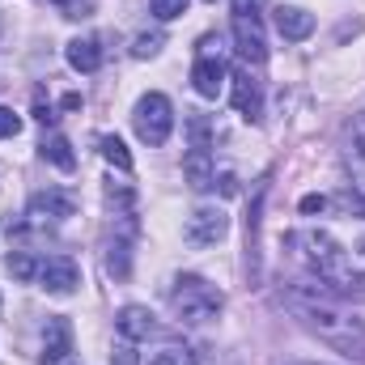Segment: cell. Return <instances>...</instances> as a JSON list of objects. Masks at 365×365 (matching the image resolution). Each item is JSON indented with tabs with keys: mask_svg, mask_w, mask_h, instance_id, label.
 <instances>
[{
	"mask_svg": "<svg viewBox=\"0 0 365 365\" xmlns=\"http://www.w3.org/2000/svg\"><path fill=\"white\" fill-rule=\"evenodd\" d=\"M234 47L247 64H264L268 60V38H264V26L251 21V17H234Z\"/></svg>",
	"mask_w": 365,
	"mask_h": 365,
	"instance_id": "ba28073f",
	"label": "cell"
},
{
	"mask_svg": "<svg viewBox=\"0 0 365 365\" xmlns=\"http://www.w3.org/2000/svg\"><path fill=\"white\" fill-rule=\"evenodd\" d=\"M64 4V17H86V9H90V0H60Z\"/></svg>",
	"mask_w": 365,
	"mask_h": 365,
	"instance_id": "484cf974",
	"label": "cell"
},
{
	"mask_svg": "<svg viewBox=\"0 0 365 365\" xmlns=\"http://www.w3.org/2000/svg\"><path fill=\"white\" fill-rule=\"evenodd\" d=\"M132 128L145 145H166L175 132V106L166 93H145L132 110Z\"/></svg>",
	"mask_w": 365,
	"mask_h": 365,
	"instance_id": "277c9868",
	"label": "cell"
},
{
	"mask_svg": "<svg viewBox=\"0 0 365 365\" xmlns=\"http://www.w3.org/2000/svg\"><path fill=\"white\" fill-rule=\"evenodd\" d=\"M115 365H140V357H136V349H132V340H123V344H115Z\"/></svg>",
	"mask_w": 365,
	"mask_h": 365,
	"instance_id": "d4e9b609",
	"label": "cell"
},
{
	"mask_svg": "<svg viewBox=\"0 0 365 365\" xmlns=\"http://www.w3.org/2000/svg\"><path fill=\"white\" fill-rule=\"evenodd\" d=\"M187 4H191V0H149V9H153L158 21H175V17H182Z\"/></svg>",
	"mask_w": 365,
	"mask_h": 365,
	"instance_id": "d6986e66",
	"label": "cell"
},
{
	"mask_svg": "<svg viewBox=\"0 0 365 365\" xmlns=\"http://www.w3.org/2000/svg\"><path fill=\"white\" fill-rule=\"evenodd\" d=\"M21 132V115L13 110V106H0V140H9V136H17Z\"/></svg>",
	"mask_w": 365,
	"mask_h": 365,
	"instance_id": "603a6c76",
	"label": "cell"
},
{
	"mask_svg": "<svg viewBox=\"0 0 365 365\" xmlns=\"http://www.w3.org/2000/svg\"><path fill=\"white\" fill-rule=\"evenodd\" d=\"M327 208V195H306L302 200V212H323Z\"/></svg>",
	"mask_w": 365,
	"mask_h": 365,
	"instance_id": "4316f807",
	"label": "cell"
},
{
	"mask_svg": "<svg viewBox=\"0 0 365 365\" xmlns=\"http://www.w3.org/2000/svg\"><path fill=\"white\" fill-rule=\"evenodd\" d=\"M284 306L297 314V323L310 336H319L336 353H349V357L365 361V323L344 306V297H336L331 289L310 280V284H289L284 289Z\"/></svg>",
	"mask_w": 365,
	"mask_h": 365,
	"instance_id": "7a4b0ae2",
	"label": "cell"
},
{
	"mask_svg": "<svg viewBox=\"0 0 365 365\" xmlns=\"http://www.w3.org/2000/svg\"><path fill=\"white\" fill-rule=\"evenodd\" d=\"M43 158H47L51 166H60V170H73V166H77L73 145H68L64 136H47V140H43Z\"/></svg>",
	"mask_w": 365,
	"mask_h": 365,
	"instance_id": "2e32d148",
	"label": "cell"
},
{
	"mask_svg": "<svg viewBox=\"0 0 365 365\" xmlns=\"http://www.w3.org/2000/svg\"><path fill=\"white\" fill-rule=\"evenodd\" d=\"M9 272L17 276V280H34L38 276V264L30 255H9Z\"/></svg>",
	"mask_w": 365,
	"mask_h": 365,
	"instance_id": "44dd1931",
	"label": "cell"
},
{
	"mask_svg": "<svg viewBox=\"0 0 365 365\" xmlns=\"http://www.w3.org/2000/svg\"><path fill=\"white\" fill-rule=\"evenodd\" d=\"M182 175H187V182H191L195 191H208V187H212V179H217L208 149H191V153L182 158Z\"/></svg>",
	"mask_w": 365,
	"mask_h": 365,
	"instance_id": "5bb4252c",
	"label": "cell"
},
{
	"mask_svg": "<svg viewBox=\"0 0 365 365\" xmlns=\"http://www.w3.org/2000/svg\"><path fill=\"white\" fill-rule=\"evenodd\" d=\"M225 81H230V73H225L221 56H200V60L191 64V86H195L200 98H221Z\"/></svg>",
	"mask_w": 365,
	"mask_h": 365,
	"instance_id": "9c48e42d",
	"label": "cell"
},
{
	"mask_svg": "<svg viewBox=\"0 0 365 365\" xmlns=\"http://www.w3.org/2000/svg\"><path fill=\"white\" fill-rule=\"evenodd\" d=\"M276 30H280V38L302 43V38H310L314 17H310L306 9H297V4H280V9H276Z\"/></svg>",
	"mask_w": 365,
	"mask_h": 365,
	"instance_id": "4fadbf2b",
	"label": "cell"
},
{
	"mask_svg": "<svg viewBox=\"0 0 365 365\" xmlns=\"http://www.w3.org/2000/svg\"><path fill=\"white\" fill-rule=\"evenodd\" d=\"M221 306H225V293L195 272H182L170 289V310L179 323H212L221 314Z\"/></svg>",
	"mask_w": 365,
	"mask_h": 365,
	"instance_id": "3957f363",
	"label": "cell"
},
{
	"mask_svg": "<svg viewBox=\"0 0 365 365\" xmlns=\"http://www.w3.org/2000/svg\"><path fill=\"white\" fill-rule=\"evenodd\" d=\"M225 234H230V217L221 208H195L187 217V242H195V247H212Z\"/></svg>",
	"mask_w": 365,
	"mask_h": 365,
	"instance_id": "8992f818",
	"label": "cell"
},
{
	"mask_svg": "<svg viewBox=\"0 0 365 365\" xmlns=\"http://www.w3.org/2000/svg\"><path fill=\"white\" fill-rule=\"evenodd\" d=\"M162 43H166V34H162V30H153V34H136L132 56H136V60H149V56H158V51H162Z\"/></svg>",
	"mask_w": 365,
	"mask_h": 365,
	"instance_id": "ac0fdd59",
	"label": "cell"
},
{
	"mask_svg": "<svg viewBox=\"0 0 365 365\" xmlns=\"http://www.w3.org/2000/svg\"><path fill=\"white\" fill-rule=\"evenodd\" d=\"M149 365H195V357L187 349H162V353H153Z\"/></svg>",
	"mask_w": 365,
	"mask_h": 365,
	"instance_id": "7402d4cb",
	"label": "cell"
},
{
	"mask_svg": "<svg viewBox=\"0 0 365 365\" xmlns=\"http://www.w3.org/2000/svg\"><path fill=\"white\" fill-rule=\"evenodd\" d=\"M98 149H102V158H106L115 170H123V175L132 170V153H128V145H123L119 136H102V140H98Z\"/></svg>",
	"mask_w": 365,
	"mask_h": 365,
	"instance_id": "e0dca14e",
	"label": "cell"
},
{
	"mask_svg": "<svg viewBox=\"0 0 365 365\" xmlns=\"http://www.w3.org/2000/svg\"><path fill=\"white\" fill-rule=\"evenodd\" d=\"M264 9H268V0H234V17H251V21H259Z\"/></svg>",
	"mask_w": 365,
	"mask_h": 365,
	"instance_id": "cb8c5ba5",
	"label": "cell"
},
{
	"mask_svg": "<svg viewBox=\"0 0 365 365\" xmlns=\"http://www.w3.org/2000/svg\"><path fill=\"white\" fill-rule=\"evenodd\" d=\"M51 297H68V293H77V284H81V268L68 259V255H47L43 264H38V276H34Z\"/></svg>",
	"mask_w": 365,
	"mask_h": 365,
	"instance_id": "5b68a950",
	"label": "cell"
},
{
	"mask_svg": "<svg viewBox=\"0 0 365 365\" xmlns=\"http://www.w3.org/2000/svg\"><path fill=\"white\" fill-rule=\"evenodd\" d=\"M230 93H234V106H238V115L242 119H259L264 115V98H259V86L251 81V73L247 68H238V73H230Z\"/></svg>",
	"mask_w": 365,
	"mask_h": 365,
	"instance_id": "30bf717a",
	"label": "cell"
},
{
	"mask_svg": "<svg viewBox=\"0 0 365 365\" xmlns=\"http://www.w3.org/2000/svg\"><path fill=\"white\" fill-rule=\"evenodd\" d=\"M284 247L310 272L314 284L331 289L336 297H365V247L357 251L340 242L331 230H314V225L284 234Z\"/></svg>",
	"mask_w": 365,
	"mask_h": 365,
	"instance_id": "6da1fadb",
	"label": "cell"
},
{
	"mask_svg": "<svg viewBox=\"0 0 365 365\" xmlns=\"http://www.w3.org/2000/svg\"><path fill=\"white\" fill-rule=\"evenodd\" d=\"M68 64H73L77 73H98V68H102V47H98V38H73V43H68Z\"/></svg>",
	"mask_w": 365,
	"mask_h": 365,
	"instance_id": "9a60e30c",
	"label": "cell"
},
{
	"mask_svg": "<svg viewBox=\"0 0 365 365\" xmlns=\"http://www.w3.org/2000/svg\"><path fill=\"white\" fill-rule=\"evenodd\" d=\"M73 353V327L64 319H47L43 327V365H64Z\"/></svg>",
	"mask_w": 365,
	"mask_h": 365,
	"instance_id": "8fae6325",
	"label": "cell"
},
{
	"mask_svg": "<svg viewBox=\"0 0 365 365\" xmlns=\"http://www.w3.org/2000/svg\"><path fill=\"white\" fill-rule=\"evenodd\" d=\"M73 208H77V200L68 195V191H38L34 200H30V208H26V217H30V225H56V221H64V217H73Z\"/></svg>",
	"mask_w": 365,
	"mask_h": 365,
	"instance_id": "52a82bcc",
	"label": "cell"
},
{
	"mask_svg": "<svg viewBox=\"0 0 365 365\" xmlns=\"http://www.w3.org/2000/svg\"><path fill=\"white\" fill-rule=\"evenodd\" d=\"M115 327H119V336H123V340H132V344H140V340L158 336V323H153V314H149L145 306H123V310H119V319H115Z\"/></svg>",
	"mask_w": 365,
	"mask_h": 365,
	"instance_id": "7c38bea8",
	"label": "cell"
},
{
	"mask_svg": "<svg viewBox=\"0 0 365 365\" xmlns=\"http://www.w3.org/2000/svg\"><path fill=\"white\" fill-rule=\"evenodd\" d=\"M302 365H310V361H302Z\"/></svg>",
	"mask_w": 365,
	"mask_h": 365,
	"instance_id": "83f0119b",
	"label": "cell"
},
{
	"mask_svg": "<svg viewBox=\"0 0 365 365\" xmlns=\"http://www.w3.org/2000/svg\"><path fill=\"white\" fill-rule=\"evenodd\" d=\"M106 272L119 276V280L128 276V242H115V247H110V255H106Z\"/></svg>",
	"mask_w": 365,
	"mask_h": 365,
	"instance_id": "ffe728a7",
	"label": "cell"
}]
</instances>
